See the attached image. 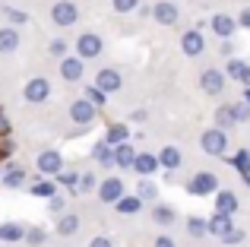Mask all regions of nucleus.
Masks as SVG:
<instances>
[{
    "label": "nucleus",
    "mask_w": 250,
    "mask_h": 247,
    "mask_svg": "<svg viewBox=\"0 0 250 247\" xmlns=\"http://www.w3.org/2000/svg\"><path fill=\"white\" fill-rule=\"evenodd\" d=\"M114 155H117V168H133V162H136V149L130 146V140L127 143H117L114 146Z\"/></svg>",
    "instance_id": "nucleus-19"
},
{
    "label": "nucleus",
    "mask_w": 250,
    "mask_h": 247,
    "mask_svg": "<svg viewBox=\"0 0 250 247\" xmlns=\"http://www.w3.org/2000/svg\"><path fill=\"white\" fill-rule=\"evenodd\" d=\"M244 67H247L244 61H234V57H231V61H228V70H225V73L231 76V80H241V73H244Z\"/></svg>",
    "instance_id": "nucleus-35"
},
{
    "label": "nucleus",
    "mask_w": 250,
    "mask_h": 247,
    "mask_svg": "<svg viewBox=\"0 0 250 247\" xmlns=\"http://www.w3.org/2000/svg\"><path fill=\"white\" fill-rule=\"evenodd\" d=\"M0 241L3 244H16V241H25V228L16 222H3L0 225Z\"/></svg>",
    "instance_id": "nucleus-21"
},
{
    "label": "nucleus",
    "mask_w": 250,
    "mask_h": 247,
    "mask_svg": "<svg viewBox=\"0 0 250 247\" xmlns=\"http://www.w3.org/2000/svg\"><path fill=\"white\" fill-rule=\"evenodd\" d=\"M95 187V174H83L80 178V190H92Z\"/></svg>",
    "instance_id": "nucleus-43"
},
{
    "label": "nucleus",
    "mask_w": 250,
    "mask_h": 247,
    "mask_svg": "<svg viewBox=\"0 0 250 247\" xmlns=\"http://www.w3.org/2000/svg\"><path fill=\"white\" fill-rule=\"evenodd\" d=\"M89 247H114V244H111L108 238H92V244H89Z\"/></svg>",
    "instance_id": "nucleus-44"
},
{
    "label": "nucleus",
    "mask_w": 250,
    "mask_h": 247,
    "mask_svg": "<svg viewBox=\"0 0 250 247\" xmlns=\"http://www.w3.org/2000/svg\"><path fill=\"white\" fill-rule=\"evenodd\" d=\"M181 48H184V54H187V57H196V54H203V51H206V38H203L196 29H190V32H184Z\"/></svg>",
    "instance_id": "nucleus-12"
},
{
    "label": "nucleus",
    "mask_w": 250,
    "mask_h": 247,
    "mask_svg": "<svg viewBox=\"0 0 250 247\" xmlns=\"http://www.w3.org/2000/svg\"><path fill=\"white\" fill-rule=\"evenodd\" d=\"M200 86H203L206 95H222V89H225V73L215 70V67H209L206 73L200 76Z\"/></svg>",
    "instance_id": "nucleus-9"
},
{
    "label": "nucleus",
    "mask_w": 250,
    "mask_h": 247,
    "mask_svg": "<svg viewBox=\"0 0 250 247\" xmlns=\"http://www.w3.org/2000/svg\"><path fill=\"white\" fill-rule=\"evenodd\" d=\"M127 140H130V127H127V124H111V127L104 130V143H111V146L127 143Z\"/></svg>",
    "instance_id": "nucleus-23"
},
{
    "label": "nucleus",
    "mask_w": 250,
    "mask_h": 247,
    "mask_svg": "<svg viewBox=\"0 0 250 247\" xmlns=\"http://www.w3.org/2000/svg\"><path fill=\"white\" fill-rule=\"evenodd\" d=\"M16 48H19V32L10 29V25H6V29H0V51H3V54H10V51H16Z\"/></svg>",
    "instance_id": "nucleus-25"
},
{
    "label": "nucleus",
    "mask_w": 250,
    "mask_h": 247,
    "mask_svg": "<svg viewBox=\"0 0 250 247\" xmlns=\"http://www.w3.org/2000/svg\"><path fill=\"white\" fill-rule=\"evenodd\" d=\"M48 95H51V82L44 80V76H35V80H29V82H25V89H22V99L32 102V105H42Z\"/></svg>",
    "instance_id": "nucleus-6"
},
{
    "label": "nucleus",
    "mask_w": 250,
    "mask_h": 247,
    "mask_svg": "<svg viewBox=\"0 0 250 247\" xmlns=\"http://www.w3.org/2000/svg\"><path fill=\"white\" fill-rule=\"evenodd\" d=\"M35 168H38L42 174H48V178H57V174L63 171V159H61V152H54V149H44V152L35 159Z\"/></svg>",
    "instance_id": "nucleus-7"
},
{
    "label": "nucleus",
    "mask_w": 250,
    "mask_h": 247,
    "mask_svg": "<svg viewBox=\"0 0 250 247\" xmlns=\"http://www.w3.org/2000/svg\"><path fill=\"white\" fill-rule=\"evenodd\" d=\"M244 102H250V86H244Z\"/></svg>",
    "instance_id": "nucleus-49"
},
{
    "label": "nucleus",
    "mask_w": 250,
    "mask_h": 247,
    "mask_svg": "<svg viewBox=\"0 0 250 247\" xmlns=\"http://www.w3.org/2000/svg\"><path fill=\"white\" fill-rule=\"evenodd\" d=\"M241 241H244V231H241V228H231V231H228V235L225 238H222V244H241Z\"/></svg>",
    "instance_id": "nucleus-39"
},
{
    "label": "nucleus",
    "mask_w": 250,
    "mask_h": 247,
    "mask_svg": "<svg viewBox=\"0 0 250 247\" xmlns=\"http://www.w3.org/2000/svg\"><path fill=\"white\" fill-rule=\"evenodd\" d=\"M187 231H190L193 238H203V235H209V219L190 216V219H187Z\"/></svg>",
    "instance_id": "nucleus-27"
},
{
    "label": "nucleus",
    "mask_w": 250,
    "mask_h": 247,
    "mask_svg": "<svg viewBox=\"0 0 250 247\" xmlns=\"http://www.w3.org/2000/svg\"><path fill=\"white\" fill-rule=\"evenodd\" d=\"M57 181H61V184H67V187H76V184H80V178H76L73 171H61V174H57Z\"/></svg>",
    "instance_id": "nucleus-41"
},
{
    "label": "nucleus",
    "mask_w": 250,
    "mask_h": 247,
    "mask_svg": "<svg viewBox=\"0 0 250 247\" xmlns=\"http://www.w3.org/2000/svg\"><path fill=\"white\" fill-rule=\"evenodd\" d=\"M73 48H76V54H80L83 61H92V57H98V54H102L104 41L95 35V32H85V35H80V38L73 41Z\"/></svg>",
    "instance_id": "nucleus-4"
},
{
    "label": "nucleus",
    "mask_w": 250,
    "mask_h": 247,
    "mask_svg": "<svg viewBox=\"0 0 250 247\" xmlns=\"http://www.w3.org/2000/svg\"><path fill=\"white\" fill-rule=\"evenodd\" d=\"M187 193H193V197H209V193H219V178H215L212 171H200L190 178L187 184Z\"/></svg>",
    "instance_id": "nucleus-2"
},
{
    "label": "nucleus",
    "mask_w": 250,
    "mask_h": 247,
    "mask_svg": "<svg viewBox=\"0 0 250 247\" xmlns=\"http://www.w3.org/2000/svg\"><path fill=\"white\" fill-rule=\"evenodd\" d=\"M114 10L117 13H133V10H140V0H114Z\"/></svg>",
    "instance_id": "nucleus-36"
},
{
    "label": "nucleus",
    "mask_w": 250,
    "mask_h": 247,
    "mask_svg": "<svg viewBox=\"0 0 250 247\" xmlns=\"http://www.w3.org/2000/svg\"><path fill=\"white\" fill-rule=\"evenodd\" d=\"M238 82H244V86H250V63L244 67V73H241V80H238Z\"/></svg>",
    "instance_id": "nucleus-47"
},
{
    "label": "nucleus",
    "mask_w": 250,
    "mask_h": 247,
    "mask_svg": "<svg viewBox=\"0 0 250 247\" xmlns=\"http://www.w3.org/2000/svg\"><path fill=\"white\" fill-rule=\"evenodd\" d=\"M83 73H85V67H83V57L80 54H76V57H61V76L67 82H80Z\"/></svg>",
    "instance_id": "nucleus-10"
},
{
    "label": "nucleus",
    "mask_w": 250,
    "mask_h": 247,
    "mask_svg": "<svg viewBox=\"0 0 250 247\" xmlns=\"http://www.w3.org/2000/svg\"><path fill=\"white\" fill-rule=\"evenodd\" d=\"M25 241L29 244H42L44 241V228H29L25 231Z\"/></svg>",
    "instance_id": "nucleus-40"
},
{
    "label": "nucleus",
    "mask_w": 250,
    "mask_h": 247,
    "mask_svg": "<svg viewBox=\"0 0 250 247\" xmlns=\"http://www.w3.org/2000/svg\"><path fill=\"white\" fill-rule=\"evenodd\" d=\"M215 212H228V216H234V212H238V197H234L231 190H219V193H215Z\"/></svg>",
    "instance_id": "nucleus-20"
},
{
    "label": "nucleus",
    "mask_w": 250,
    "mask_h": 247,
    "mask_svg": "<svg viewBox=\"0 0 250 247\" xmlns=\"http://www.w3.org/2000/svg\"><path fill=\"white\" fill-rule=\"evenodd\" d=\"M85 99H89V102H95V105L102 108L104 102H108V92H104V89L95 82V86H85Z\"/></svg>",
    "instance_id": "nucleus-32"
},
{
    "label": "nucleus",
    "mask_w": 250,
    "mask_h": 247,
    "mask_svg": "<svg viewBox=\"0 0 250 247\" xmlns=\"http://www.w3.org/2000/svg\"><path fill=\"white\" fill-rule=\"evenodd\" d=\"M3 16L10 19L13 25H22V22H29V13H25V10H16V6H3Z\"/></svg>",
    "instance_id": "nucleus-33"
},
{
    "label": "nucleus",
    "mask_w": 250,
    "mask_h": 247,
    "mask_svg": "<svg viewBox=\"0 0 250 247\" xmlns=\"http://www.w3.org/2000/svg\"><path fill=\"white\" fill-rule=\"evenodd\" d=\"M155 247H174V241L168 235H162V238H155Z\"/></svg>",
    "instance_id": "nucleus-45"
},
{
    "label": "nucleus",
    "mask_w": 250,
    "mask_h": 247,
    "mask_svg": "<svg viewBox=\"0 0 250 247\" xmlns=\"http://www.w3.org/2000/svg\"><path fill=\"white\" fill-rule=\"evenodd\" d=\"M0 178H3V171H0Z\"/></svg>",
    "instance_id": "nucleus-50"
},
{
    "label": "nucleus",
    "mask_w": 250,
    "mask_h": 247,
    "mask_svg": "<svg viewBox=\"0 0 250 247\" xmlns=\"http://www.w3.org/2000/svg\"><path fill=\"white\" fill-rule=\"evenodd\" d=\"M95 114H98V105H95V102H89V99H80V102L70 105V121L80 124V127H89V124L95 121Z\"/></svg>",
    "instance_id": "nucleus-5"
},
{
    "label": "nucleus",
    "mask_w": 250,
    "mask_h": 247,
    "mask_svg": "<svg viewBox=\"0 0 250 247\" xmlns=\"http://www.w3.org/2000/svg\"><path fill=\"white\" fill-rule=\"evenodd\" d=\"M63 206H67V203H63V197H61V193H54V197L48 200V209L54 212V216H61V212H63Z\"/></svg>",
    "instance_id": "nucleus-38"
},
{
    "label": "nucleus",
    "mask_w": 250,
    "mask_h": 247,
    "mask_svg": "<svg viewBox=\"0 0 250 247\" xmlns=\"http://www.w3.org/2000/svg\"><path fill=\"white\" fill-rule=\"evenodd\" d=\"M48 51L54 57H67V41H63V38H54V41L48 44Z\"/></svg>",
    "instance_id": "nucleus-37"
},
{
    "label": "nucleus",
    "mask_w": 250,
    "mask_h": 247,
    "mask_svg": "<svg viewBox=\"0 0 250 247\" xmlns=\"http://www.w3.org/2000/svg\"><path fill=\"white\" fill-rule=\"evenodd\" d=\"M29 190L35 193V197H48V200H51V197L57 193V178H54V181H35Z\"/></svg>",
    "instance_id": "nucleus-26"
},
{
    "label": "nucleus",
    "mask_w": 250,
    "mask_h": 247,
    "mask_svg": "<svg viewBox=\"0 0 250 247\" xmlns=\"http://www.w3.org/2000/svg\"><path fill=\"white\" fill-rule=\"evenodd\" d=\"M152 219H155L159 225H171L177 216H174V209H171V206H162V203H155V206H152Z\"/></svg>",
    "instance_id": "nucleus-28"
},
{
    "label": "nucleus",
    "mask_w": 250,
    "mask_h": 247,
    "mask_svg": "<svg viewBox=\"0 0 250 247\" xmlns=\"http://www.w3.org/2000/svg\"><path fill=\"white\" fill-rule=\"evenodd\" d=\"M238 25L241 22L234 16H228V13H215V16H212V32L219 38H231L234 32H238Z\"/></svg>",
    "instance_id": "nucleus-11"
},
{
    "label": "nucleus",
    "mask_w": 250,
    "mask_h": 247,
    "mask_svg": "<svg viewBox=\"0 0 250 247\" xmlns=\"http://www.w3.org/2000/svg\"><path fill=\"white\" fill-rule=\"evenodd\" d=\"M92 155H95V162L98 165H104V168H117V155H114V146L111 143H95V149H92Z\"/></svg>",
    "instance_id": "nucleus-16"
},
{
    "label": "nucleus",
    "mask_w": 250,
    "mask_h": 247,
    "mask_svg": "<svg viewBox=\"0 0 250 247\" xmlns=\"http://www.w3.org/2000/svg\"><path fill=\"white\" fill-rule=\"evenodd\" d=\"M231 165L238 168L241 174H250V152H238V155L231 159Z\"/></svg>",
    "instance_id": "nucleus-34"
},
{
    "label": "nucleus",
    "mask_w": 250,
    "mask_h": 247,
    "mask_svg": "<svg viewBox=\"0 0 250 247\" xmlns=\"http://www.w3.org/2000/svg\"><path fill=\"white\" fill-rule=\"evenodd\" d=\"M143 203H146V200H143L140 193H124L114 206H117V212H124V216H133V212L143 209Z\"/></svg>",
    "instance_id": "nucleus-18"
},
{
    "label": "nucleus",
    "mask_w": 250,
    "mask_h": 247,
    "mask_svg": "<svg viewBox=\"0 0 250 247\" xmlns=\"http://www.w3.org/2000/svg\"><path fill=\"white\" fill-rule=\"evenodd\" d=\"M159 162H162V168H168V171L181 168V149H177V146H165L159 152Z\"/></svg>",
    "instance_id": "nucleus-24"
},
{
    "label": "nucleus",
    "mask_w": 250,
    "mask_h": 247,
    "mask_svg": "<svg viewBox=\"0 0 250 247\" xmlns=\"http://www.w3.org/2000/svg\"><path fill=\"white\" fill-rule=\"evenodd\" d=\"M25 181V168L10 165V171H3V187H19Z\"/></svg>",
    "instance_id": "nucleus-30"
},
{
    "label": "nucleus",
    "mask_w": 250,
    "mask_h": 247,
    "mask_svg": "<svg viewBox=\"0 0 250 247\" xmlns=\"http://www.w3.org/2000/svg\"><path fill=\"white\" fill-rule=\"evenodd\" d=\"M95 82H98V86L104 89V92H117L124 80H121V73H117L114 67H102V70L95 73Z\"/></svg>",
    "instance_id": "nucleus-13"
},
{
    "label": "nucleus",
    "mask_w": 250,
    "mask_h": 247,
    "mask_svg": "<svg viewBox=\"0 0 250 247\" xmlns=\"http://www.w3.org/2000/svg\"><path fill=\"white\" fill-rule=\"evenodd\" d=\"M234 118H238V121H247V118H250V102H241V105H234Z\"/></svg>",
    "instance_id": "nucleus-42"
},
{
    "label": "nucleus",
    "mask_w": 250,
    "mask_h": 247,
    "mask_svg": "<svg viewBox=\"0 0 250 247\" xmlns=\"http://www.w3.org/2000/svg\"><path fill=\"white\" fill-rule=\"evenodd\" d=\"M231 228H234V222H231L228 212H215V216L209 219V235H215V238H225Z\"/></svg>",
    "instance_id": "nucleus-17"
},
{
    "label": "nucleus",
    "mask_w": 250,
    "mask_h": 247,
    "mask_svg": "<svg viewBox=\"0 0 250 247\" xmlns=\"http://www.w3.org/2000/svg\"><path fill=\"white\" fill-rule=\"evenodd\" d=\"M152 16H155V22H162V25H174L177 16H181V10H177L174 3H168V0H162V3H155Z\"/></svg>",
    "instance_id": "nucleus-15"
},
{
    "label": "nucleus",
    "mask_w": 250,
    "mask_h": 247,
    "mask_svg": "<svg viewBox=\"0 0 250 247\" xmlns=\"http://www.w3.org/2000/svg\"><path fill=\"white\" fill-rule=\"evenodd\" d=\"M200 146H203V152H206V155H225V149H228L225 130H222V127H209L206 133L200 136Z\"/></svg>",
    "instance_id": "nucleus-1"
},
{
    "label": "nucleus",
    "mask_w": 250,
    "mask_h": 247,
    "mask_svg": "<svg viewBox=\"0 0 250 247\" xmlns=\"http://www.w3.org/2000/svg\"><path fill=\"white\" fill-rule=\"evenodd\" d=\"M215 121H219V127H222V130L231 127V124L238 121V118H234V105H222L219 111H215Z\"/></svg>",
    "instance_id": "nucleus-31"
},
{
    "label": "nucleus",
    "mask_w": 250,
    "mask_h": 247,
    "mask_svg": "<svg viewBox=\"0 0 250 247\" xmlns=\"http://www.w3.org/2000/svg\"><path fill=\"white\" fill-rule=\"evenodd\" d=\"M238 22H241V25H244V29H250V6H247V10H244V13H241V19H238Z\"/></svg>",
    "instance_id": "nucleus-46"
},
{
    "label": "nucleus",
    "mask_w": 250,
    "mask_h": 247,
    "mask_svg": "<svg viewBox=\"0 0 250 247\" xmlns=\"http://www.w3.org/2000/svg\"><path fill=\"white\" fill-rule=\"evenodd\" d=\"M121 197H124V181L121 178H104L98 184V200L102 203H117Z\"/></svg>",
    "instance_id": "nucleus-8"
},
{
    "label": "nucleus",
    "mask_w": 250,
    "mask_h": 247,
    "mask_svg": "<svg viewBox=\"0 0 250 247\" xmlns=\"http://www.w3.org/2000/svg\"><path fill=\"white\" fill-rule=\"evenodd\" d=\"M76 231H80V216H73V212H63V216L57 219V235L70 238V235H76Z\"/></svg>",
    "instance_id": "nucleus-22"
},
{
    "label": "nucleus",
    "mask_w": 250,
    "mask_h": 247,
    "mask_svg": "<svg viewBox=\"0 0 250 247\" xmlns=\"http://www.w3.org/2000/svg\"><path fill=\"white\" fill-rule=\"evenodd\" d=\"M51 19H54V25H73L76 19H80V6L73 3V0H57L54 6H51Z\"/></svg>",
    "instance_id": "nucleus-3"
},
{
    "label": "nucleus",
    "mask_w": 250,
    "mask_h": 247,
    "mask_svg": "<svg viewBox=\"0 0 250 247\" xmlns=\"http://www.w3.org/2000/svg\"><path fill=\"white\" fill-rule=\"evenodd\" d=\"M155 168H162L159 155H152V152H140V155H136V162H133V171L136 174L149 178V174H155Z\"/></svg>",
    "instance_id": "nucleus-14"
},
{
    "label": "nucleus",
    "mask_w": 250,
    "mask_h": 247,
    "mask_svg": "<svg viewBox=\"0 0 250 247\" xmlns=\"http://www.w3.org/2000/svg\"><path fill=\"white\" fill-rule=\"evenodd\" d=\"M130 121H136V124H143V121H146V111H133V114H130Z\"/></svg>",
    "instance_id": "nucleus-48"
},
{
    "label": "nucleus",
    "mask_w": 250,
    "mask_h": 247,
    "mask_svg": "<svg viewBox=\"0 0 250 247\" xmlns=\"http://www.w3.org/2000/svg\"><path fill=\"white\" fill-rule=\"evenodd\" d=\"M136 193H140L146 203H149V200L155 203V197H159V184H155V181H149V178H143V181H140V187H136Z\"/></svg>",
    "instance_id": "nucleus-29"
}]
</instances>
